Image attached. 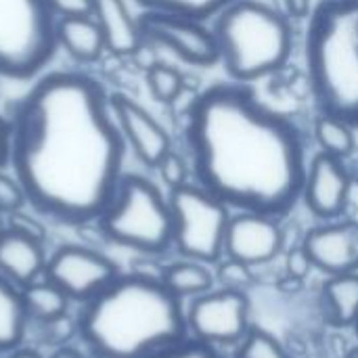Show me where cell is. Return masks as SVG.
Listing matches in <instances>:
<instances>
[{
	"label": "cell",
	"instance_id": "obj_1",
	"mask_svg": "<svg viewBox=\"0 0 358 358\" xmlns=\"http://www.w3.org/2000/svg\"><path fill=\"white\" fill-rule=\"evenodd\" d=\"M111 113L101 82L82 71H52L17 103L8 164L36 212L86 224L107 210L126 155Z\"/></svg>",
	"mask_w": 358,
	"mask_h": 358
},
{
	"label": "cell",
	"instance_id": "obj_2",
	"mask_svg": "<svg viewBox=\"0 0 358 358\" xmlns=\"http://www.w3.org/2000/svg\"><path fill=\"white\" fill-rule=\"evenodd\" d=\"M185 141L197 185L229 208L279 218L302 199L308 172L302 132L250 84L206 88L187 109Z\"/></svg>",
	"mask_w": 358,
	"mask_h": 358
},
{
	"label": "cell",
	"instance_id": "obj_3",
	"mask_svg": "<svg viewBox=\"0 0 358 358\" xmlns=\"http://www.w3.org/2000/svg\"><path fill=\"white\" fill-rule=\"evenodd\" d=\"M78 336L94 358H147L189 338L182 300L155 275H120L78 317Z\"/></svg>",
	"mask_w": 358,
	"mask_h": 358
},
{
	"label": "cell",
	"instance_id": "obj_4",
	"mask_svg": "<svg viewBox=\"0 0 358 358\" xmlns=\"http://www.w3.org/2000/svg\"><path fill=\"white\" fill-rule=\"evenodd\" d=\"M319 115L358 126V0H321L304 40Z\"/></svg>",
	"mask_w": 358,
	"mask_h": 358
},
{
	"label": "cell",
	"instance_id": "obj_5",
	"mask_svg": "<svg viewBox=\"0 0 358 358\" xmlns=\"http://www.w3.org/2000/svg\"><path fill=\"white\" fill-rule=\"evenodd\" d=\"M220 63L233 82L250 84L281 71L294 48V29L281 10L260 0H235L212 25Z\"/></svg>",
	"mask_w": 358,
	"mask_h": 358
},
{
	"label": "cell",
	"instance_id": "obj_6",
	"mask_svg": "<svg viewBox=\"0 0 358 358\" xmlns=\"http://www.w3.org/2000/svg\"><path fill=\"white\" fill-rule=\"evenodd\" d=\"M96 222L101 233L122 248L147 256H159L172 248L174 222L168 197L145 176L124 174Z\"/></svg>",
	"mask_w": 358,
	"mask_h": 358
},
{
	"label": "cell",
	"instance_id": "obj_7",
	"mask_svg": "<svg viewBox=\"0 0 358 358\" xmlns=\"http://www.w3.org/2000/svg\"><path fill=\"white\" fill-rule=\"evenodd\" d=\"M55 27L48 0H0V76H36L59 46Z\"/></svg>",
	"mask_w": 358,
	"mask_h": 358
},
{
	"label": "cell",
	"instance_id": "obj_8",
	"mask_svg": "<svg viewBox=\"0 0 358 358\" xmlns=\"http://www.w3.org/2000/svg\"><path fill=\"white\" fill-rule=\"evenodd\" d=\"M168 203L174 222L172 248L185 260L218 264L224 258V235L231 220L229 206L197 182L170 189Z\"/></svg>",
	"mask_w": 358,
	"mask_h": 358
},
{
	"label": "cell",
	"instance_id": "obj_9",
	"mask_svg": "<svg viewBox=\"0 0 358 358\" xmlns=\"http://www.w3.org/2000/svg\"><path fill=\"white\" fill-rule=\"evenodd\" d=\"M250 310L248 292L220 287L193 298L185 315L191 338L218 348L239 344L248 336Z\"/></svg>",
	"mask_w": 358,
	"mask_h": 358
},
{
	"label": "cell",
	"instance_id": "obj_10",
	"mask_svg": "<svg viewBox=\"0 0 358 358\" xmlns=\"http://www.w3.org/2000/svg\"><path fill=\"white\" fill-rule=\"evenodd\" d=\"M136 19L145 40L166 46L189 65L212 67L220 61L214 31L203 21L166 10H143Z\"/></svg>",
	"mask_w": 358,
	"mask_h": 358
},
{
	"label": "cell",
	"instance_id": "obj_11",
	"mask_svg": "<svg viewBox=\"0 0 358 358\" xmlns=\"http://www.w3.org/2000/svg\"><path fill=\"white\" fill-rule=\"evenodd\" d=\"M120 277L117 266L103 254L82 248L63 245L46 262L44 279L57 285L69 300L88 302Z\"/></svg>",
	"mask_w": 358,
	"mask_h": 358
},
{
	"label": "cell",
	"instance_id": "obj_12",
	"mask_svg": "<svg viewBox=\"0 0 358 358\" xmlns=\"http://www.w3.org/2000/svg\"><path fill=\"white\" fill-rule=\"evenodd\" d=\"M285 243V235L275 216L258 212H239L231 216L224 235V258L248 266H262L275 260Z\"/></svg>",
	"mask_w": 358,
	"mask_h": 358
},
{
	"label": "cell",
	"instance_id": "obj_13",
	"mask_svg": "<svg viewBox=\"0 0 358 358\" xmlns=\"http://www.w3.org/2000/svg\"><path fill=\"white\" fill-rule=\"evenodd\" d=\"M350 189H352V172L344 164V159L334 157L325 151H319L310 159L302 199L317 218L321 220L340 218L348 208Z\"/></svg>",
	"mask_w": 358,
	"mask_h": 358
},
{
	"label": "cell",
	"instance_id": "obj_14",
	"mask_svg": "<svg viewBox=\"0 0 358 358\" xmlns=\"http://www.w3.org/2000/svg\"><path fill=\"white\" fill-rule=\"evenodd\" d=\"M313 268L338 277L358 273V222L357 220H327L310 229L302 243Z\"/></svg>",
	"mask_w": 358,
	"mask_h": 358
},
{
	"label": "cell",
	"instance_id": "obj_15",
	"mask_svg": "<svg viewBox=\"0 0 358 358\" xmlns=\"http://www.w3.org/2000/svg\"><path fill=\"white\" fill-rule=\"evenodd\" d=\"M109 105L124 134V141L130 143L136 157L147 168H157L159 162L172 151V141L164 126L145 107L126 94L109 96Z\"/></svg>",
	"mask_w": 358,
	"mask_h": 358
},
{
	"label": "cell",
	"instance_id": "obj_16",
	"mask_svg": "<svg viewBox=\"0 0 358 358\" xmlns=\"http://www.w3.org/2000/svg\"><path fill=\"white\" fill-rule=\"evenodd\" d=\"M92 19L96 21L105 50L117 57L136 55L145 42L138 19L132 17L124 0H92Z\"/></svg>",
	"mask_w": 358,
	"mask_h": 358
},
{
	"label": "cell",
	"instance_id": "obj_17",
	"mask_svg": "<svg viewBox=\"0 0 358 358\" xmlns=\"http://www.w3.org/2000/svg\"><path fill=\"white\" fill-rule=\"evenodd\" d=\"M46 256L40 241L4 229L0 235V275L19 289L38 281L46 268Z\"/></svg>",
	"mask_w": 358,
	"mask_h": 358
},
{
	"label": "cell",
	"instance_id": "obj_18",
	"mask_svg": "<svg viewBox=\"0 0 358 358\" xmlns=\"http://www.w3.org/2000/svg\"><path fill=\"white\" fill-rule=\"evenodd\" d=\"M55 31L57 44L80 63H92L105 50L103 34L92 17H59Z\"/></svg>",
	"mask_w": 358,
	"mask_h": 358
},
{
	"label": "cell",
	"instance_id": "obj_19",
	"mask_svg": "<svg viewBox=\"0 0 358 358\" xmlns=\"http://www.w3.org/2000/svg\"><path fill=\"white\" fill-rule=\"evenodd\" d=\"M27 321L21 289L0 275V352H13L21 346Z\"/></svg>",
	"mask_w": 358,
	"mask_h": 358
},
{
	"label": "cell",
	"instance_id": "obj_20",
	"mask_svg": "<svg viewBox=\"0 0 358 358\" xmlns=\"http://www.w3.org/2000/svg\"><path fill=\"white\" fill-rule=\"evenodd\" d=\"M323 310L329 323L355 327L358 319V273L329 277L323 285Z\"/></svg>",
	"mask_w": 358,
	"mask_h": 358
},
{
	"label": "cell",
	"instance_id": "obj_21",
	"mask_svg": "<svg viewBox=\"0 0 358 358\" xmlns=\"http://www.w3.org/2000/svg\"><path fill=\"white\" fill-rule=\"evenodd\" d=\"M159 281L176 298H197L214 287V275L208 264L195 260H178L162 268Z\"/></svg>",
	"mask_w": 358,
	"mask_h": 358
},
{
	"label": "cell",
	"instance_id": "obj_22",
	"mask_svg": "<svg viewBox=\"0 0 358 358\" xmlns=\"http://www.w3.org/2000/svg\"><path fill=\"white\" fill-rule=\"evenodd\" d=\"M21 296H23V304H25L29 319H36L44 325L57 323L65 319L67 315L69 298L48 279H42V281L38 279L29 283L27 287L21 289Z\"/></svg>",
	"mask_w": 358,
	"mask_h": 358
},
{
	"label": "cell",
	"instance_id": "obj_23",
	"mask_svg": "<svg viewBox=\"0 0 358 358\" xmlns=\"http://www.w3.org/2000/svg\"><path fill=\"white\" fill-rule=\"evenodd\" d=\"M315 138H317L321 151H325L334 157H340V159L350 157L357 149L352 126L342 120L329 117V115H319L315 120Z\"/></svg>",
	"mask_w": 358,
	"mask_h": 358
},
{
	"label": "cell",
	"instance_id": "obj_24",
	"mask_svg": "<svg viewBox=\"0 0 358 358\" xmlns=\"http://www.w3.org/2000/svg\"><path fill=\"white\" fill-rule=\"evenodd\" d=\"M231 2L235 0H136V4H141L145 10H166L199 21L216 17Z\"/></svg>",
	"mask_w": 358,
	"mask_h": 358
},
{
	"label": "cell",
	"instance_id": "obj_25",
	"mask_svg": "<svg viewBox=\"0 0 358 358\" xmlns=\"http://www.w3.org/2000/svg\"><path fill=\"white\" fill-rule=\"evenodd\" d=\"M147 86H149V92L155 101L174 103L185 88V78L178 69H174L170 65L153 63L147 69Z\"/></svg>",
	"mask_w": 358,
	"mask_h": 358
},
{
	"label": "cell",
	"instance_id": "obj_26",
	"mask_svg": "<svg viewBox=\"0 0 358 358\" xmlns=\"http://www.w3.org/2000/svg\"><path fill=\"white\" fill-rule=\"evenodd\" d=\"M235 358H292L281 342L260 327H252L239 342Z\"/></svg>",
	"mask_w": 358,
	"mask_h": 358
},
{
	"label": "cell",
	"instance_id": "obj_27",
	"mask_svg": "<svg viewBox=\"0 0 358 358\" xmlns=\"http://www.w3.org/2000/svg\"><path fill=\"white\" fill-rule=\"evenodd\" d=\"M216 279L222 287L237 289V292H248L254 285L252 266H248L239 260H233V258H222L216 264Z\"/></svg>",
	"mask_w": 358,
	"mask_h": 358
},
{
	"label": "cell",
	"instance_id": "obj_28",
	"mask_svg": "<svg viewBox=\"0 0 358 358\" xmlns=\"http://www.w3.org/2000/svg\"><path fill=\"white\" fill-rule=\"evenodd\" d=\"M147 358H227L216 346L199 342L195 338H185L174 346H168Z\"/></svg>",
	"mask_w": 358,
	"mask_h": 358
},
{
	"label": "cell",
	"instance_id": "obj_29",
	"mask_svg": "<svg viewBox=\"0 0 358 358\" xmlns=\"http://www.w3.org/2000/svg\"><path fill=\"white\" fill-rule=\"evenodd\" d=\"M23 203H27V197L19 180L0 172V212L8 216L13 212H19Z\"/></svg>",
	"mask_w": 358,
	"mask_h": 358
},
{
	"label": "cell",
	"instance_id": "obj_30",
	"mask_svg": "<svg viewBox=\"0 0 358 358\" xmlns=\"http://www.w3.org/2000/svg\"><path fill=\"white\" fill-rule=\"evenodd\" d=\"M159 170V176L162 180L170 187V189H176L185 182H189V166L187 162L176 153V151H170L157 166Z\"/></svg>",
	"mask_w": 358,
	"mask_h": 358
},
{
	"label": "cell",
	"instance_id": "obj_31",
	"mask_svg": "<svg viewBox=\"0 0 358 358\" xmlns=\"http://www.w3.org/2000/svg\"><path fill=\"white\" fill-rule=\"evenodd\" d=\"M6 229L13 231V233H19V235H23V237H29V239H34V241H40V243L46 241V231H44V227H42L38 220H34L31 216L23 214L21 210L8 214V218H6Z\"/></svg>",
	"mask_w": 358,
	"mask_h": 358
},
{
	"label": "cell",
	"instance_id": "obj_32",
	"mask_svg": "<svg viewBox=\"0 0 358 358\" xmlns=\"http://www.w3.org/2000/svg\"><path fill=\"white\" fill-rule=\"evenodd\" d=\"M55 17H92V0H48Z\"/></svg>",
	"mask_w": 358,
	"mask_h": 358
},
{
	"label": "cell",
	"instance_id": "obj_33",
	"mask_svg": "<svg viewBox=\"0 0 358 358\" xmlns=\"http://www.w3.org/2000/svg\"><path fill=\"white\" fill-rule=\"evenodd\" d=\"M285 268H287V275L289 277H296V279H306L308 273L313 271V262L308 258V254L304 252L302 245L294 248L289 254H287V260H285Z\"/></svg>",
	"mask_w": 358,
	"mask_h": 358
},
{
	"label": "cell",
	"instance_id": "obj_34",
	"mask_svg": "<svg viewBox=\"0 0 358 358\" xmlns=\"http://www.w3.org/2000/svg\"><path fill=\"white\" fill-rule=\"evenodd\" d=\"M8 145H10V122L0 115V168L8 164Z\"/></svg>",
	"mask_w": 358,
	"mask_h": 358
},
{
	"label": "cell",
	"instance_id": "obj_35",
	"mask_svg": "<svg viewBox=\"0 0 358 358\" xmlns=\"http://www.w3.org/2000/svg\"><path fill=\"white\" fill-rule=\"evenodd\" d=\"M310 4H313V0H285L287 15L294 17V19L308 17L310 15Z\"/></svg>",
	"mask_w": 358,
	"mask_h": 358
},
{
	"label": "cell",
	"instance_id": "obj_36",
	"mask_svg": "<svg viewBox=\"0 0 358 358\" xmlns=\"http://www.w3.org/2000/svg\"><path fill=\"white\" fill-rule=\"evenodd\" d=\"M279 287L285 292V294H296V292H300V287H302V279H296V277H285L281 283H279Z\"/></svg>",
	"mask_w": 358,
	"mask_h": 358
},
{
	"label": "cell",
	"instance_id": "obj_37",
	"mask_svg": "<svg viewBox=\"0 0 358 358\" xmlns=\"http://www.w3.org/2000/svg\"><path fill=\"white\" fill-rule=\"evenodd\" d=\"M48 358H86L80 350H76V348H69V346H63V348H57L52 355Z\"/></svg>",
	"mask_w": 358,
	"mask_h": 358
},
{
	"label": "cell",
	"instance_id": "obj_38",
	"mask_svg": "<svg viewBox=\"0 0 358 358\" xmlns=\"http://www.w3.org/2000/svg\"><path fill=\"white\" fill-rule=\"evenodd\" d=\"M8 358H44L40 357L36 350H27V348H17V350H13L10 352V357Z\"/></svg>",
	"mask_w": 358,
	"mask_h": 358
},
{
	"label": "cell",
	"instance_id": "obj_39",
	"mask_svg": "<svg viewBox=\"0 0 358 358\" xmlns=\"http://www.w3.org/2000/svg\"><path fill=\"white\" fill-rule=\"evenodd\" d=\"M4 229H6V222H4V214L0 212V235L4 233Z\"/></svg>",
	"mask_w": 358,
	"mask_h": 358
},
{
	"label": "cell",
	"instance_id": "obj_40",
	"mask_svg": "<svg viewBox=\"0 0 358 358\" xmlns=\"http://www.w3.org/2000/svg\"><path fill=\"white\" fill-rule=\"evenodd\" d=\"M350 172H352V182H357L358 185V164L352 168V170H350Z\"/></svg>",
	"mask_w": 358,
	"mask_h": 358
},
{
	"label": "cell",
	"instance_id": "obj_41",
	"mask_svg": "<svg viewBox=\"0 0 358 358\" xmlns=\"http://www.w3.org/2000/svg\"><path fill=\"white\" fill-rule=\"evenodd\" d=\"M348 358H358V348L357 350H352V352H350V357Z\"/></svg>",
	"mask_w": 358,
	"mask_h": 358
},
{
	"label": "cell",
	"instance_id": "obj_42",
	"mask_svg": "<svg viewBox=\"0 0 358 358\" xmlns=\"http://www.w3.org/2000/svg\"><path fill=\"white\" fill-rule=\"evenodd\" d=\"M355 331H357V336H358V319H357V323H355Z\"/></svg>",
	"mask_w": 358,
	"mask_h": 358
}]
</instances>
